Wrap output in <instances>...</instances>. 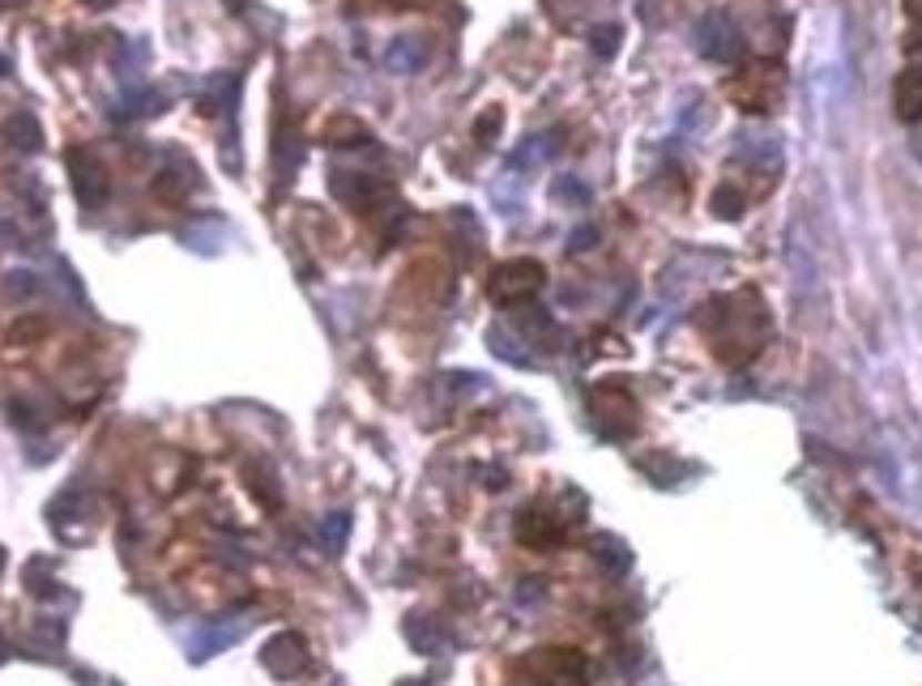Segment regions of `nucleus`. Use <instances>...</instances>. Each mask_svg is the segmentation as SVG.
<instances>
[{"label": "nucleus", "instance_id": "6e6552de", "mask_svg": "<svg viewBox=\"0 0 922 686\" xmlns=\"http://www.w3.org/2000/svg\"><path fill=\"white\" fill-rule=\"evenodd\" d=\"M896 115L901 120H922V73H905L893 90Z\"/></svg>", "mask_w": 922, "mask_h": 686}, {"label": "nucleus", "instance_id": "f257e3e1", "mask_svg": "<svg viewBox=\"0 0 922 686\" xmlns=\"http://www.w3.org/2000/svg\"><path fill=\"white\" fill-rule=\"evenodd\" d=\"M727 94L739 111H756V115H764V111H773L778 103H782L786 78H782V69H778V64H756V69H743V73L727 85Z\"/></svg>", "mask_w": 922, "mask_h": 686}, {"label": "nucleus", "instance_id": "9d476101", "mask_svg": "<svg viewBox=\"0 0 922 686\" xmlns=\"http://www.w3.org/2000/svg\"><path fill=\"white\" fill-rule=\"evenodd\" d=\"M615 34H619L615 27L598 30V43H594V48H598V55H611L615 52Z\"/></svg>", "mask_w": 922, "mask_h": 686}, {"label": "nucleus", "instance_id": "20e7f679", "mask_svg": "<svg viewBox=\"0 0 922 686\" xmlns=\"http://www.w3.org/2000/svg\"><path fill=\"white\" fill-rule=\"evenodd\" d=\"M530 669L538 674L543 686H586L589 683V661L573 648H543L530 661Z\"/></svg>", "mask_w": 922, "mask_h": 686}, {"label": "nucleus", "instance_id": "f03ea898", "mask_svg": "<svg viewBox=\"0 0 922 686\" xmlns=\"http://www.w3.org/2000/svg\"><path fill=\"white\" fill-rule=\"evenodd\" d=\"M589 413L607 440H628L637 431V401L619 385H598L589 392Z\"/></svg>", "mask_w": 922, "mask_h": 686}, {"label": "nucleus", "instance_id": "423d86ee", "mask_svg": "<svg viewBox=\"0 0 922 686\" xmlns=\"http://www.w3.org/2000/svg\"><path fill=\"white\" fill-rule=\"evenodd\" d=\"M69 163L78 166L73 184H78V196H82V205H99V201L108 196V180H103V166H99V163H85V166H82V154H69Z\"/></svg>", "mask_w": 922, "mask_h": 686}, {"label": "nucleus", "instance_id": "1a4fd4ad", "mask_svg": "<svg viewBox=\"0 0 922 686\" xmlns=\"http://www.w3.org/2000/svg\"><path fill=\"white\" fill-rule=\"evenodd\" d=\"M713 209H718V214H727V218H739L743 196L734 193V188H718V196H713Z\"/></svg>", "mask_w": 922, "mask_h": 686}, {"label": "nucleus", "instance_id": "39448f33", "mask_svg": "<svg viewBox=\"0 0 922 686\" xmlns=\"http://www.w3.org/2000/svg\"><path fill=\"white\" fill-rule=\"evenodd\" d=\"M304 639L300 635H278V639H270V648H265V665L278 674V678H291V674H300L304 669Z\"/></svg>", "mask_w": 922, "mask_h": 686}, {"label": "nucleus", "instance_id": "0eeeda50", "mask_svg": "<svg viewBox=\"0 0 922 686\" xmlns=\"http://www.w3.org/2000/svg\"><path fill=\"white\" fill-rule=\"evenodd\" d=\"M517 537L534 550H547L559 542V524L551 521V516H543V512H526L521 524H517Z\"/></svg>", "mask_w": 922, "mask_h": 686}, {"label": "nucleus", "instance_id": "7ed1b4c3", "mask_svg": "<svg viewBox=\"0 0 922 686\" xmlns=\"http://www.w3.org/2000/svg\"><path fill=\"white\" fill-rule=\"evenodd\" d=\"M543 265L538 260H508V265H500L496 274H492V299L504 303V307H513V303H526L534 299L538 290H543Z\"/></svg>", "mask_w": 922, "mask_h": 686}]
</instances>
